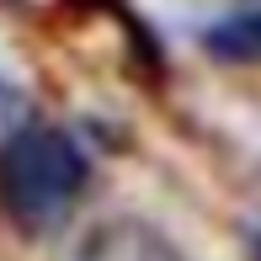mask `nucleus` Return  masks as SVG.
I'll return each instance as SVG.
<instances>
[{
    "label": "nucleus",
    "mask_w": 261,
    "mask_h": 261,
    "mask_svg": "<svg viewBox=\"0 0 261 261\" xmlns=\"http://www.w3.org/2000/svg\"><path fill=\"white\" fill-rule=\"evenodd\" d=\"M86 155L69 134L21 128L0 144V208L16 224L43 229L75 208V197L86 192Z\"/></svg>",
    "instance_id": "obj_1"
},
{
    "label": "nucleus",
    "mask_w": 261,
    "mask_h": 261,
    "mask_svg": "<svg viewBox=\"0 0 261 261\" xmlns=\"http://www.w3.org/2000/svg\"><path fill=\"white\" fill-rule=\"evenodd\" d=\"M213 43H219V48H229V43H234L240 54H261V11H256V16H245L234 32H219Z\"/></svg>",
    "instance_id": "obj_2"
}]
</instances>
